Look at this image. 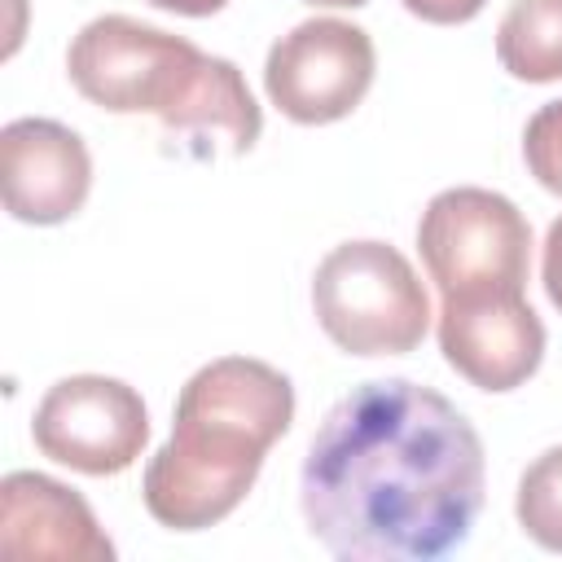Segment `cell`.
Listing matches in <instances>:
<instances>
[{
    "instance_id": "obj_1",
    "label": "cell",
    "mask_w": 562,
    "mask_h": 562,
    "mask_svg": "<svg viewBox=\"0 0 562 562\" xmlns=\"http://www.w3.org/2000/svg\"><path fill=\"white\" fill-rule=\"evenodd\" d=\"M483 479V439L452 400L378 378L316 426L299 505L312 540L342 562H430L470 540Z\"/></svg>"
},
{
    "instance_id": "obj_2",
    "label": "cell",
    "mask_w": 562,
    "mask_h": 562,
    "mask_svg": "<svg viewBox=\"0 0 562 562\" xmlns=\"http://www.w3.org/2000/svg\"><path fill=\"white\" fill-rule=\"evenodd\" d=\"M294 422V382L250 356L202 364L176 395L171 439L145 465V509L171 531L224 522Z\"/></svg>"
},
{
    "instance_id": "obj_3",
    "label": "cell",
    "mask_w": 562,
    "mask_h": 562,
    "mask_svg": "<svg viewBox=\"0 0 562 562\" xmlns=\"http://www.w3.org/2000/svg\"><path fill=\"white\" fill-rule=\"evenodd\" d=\"M75 92L110 114H154L189 158L246 154L263 114L228 57L127 13L92 18L66 48Z\"/></svg>"
},
{
    "instance_id": "obj_4",
    "label": "cell",
    "mask_w": 562,
    "mask_h": 562,
    "mask_svg": "<svg viewBox=\"0 0 562 562\" xmlns=\"http://www.w3.org/2000/svg\"><path fill=\"white\" fill-rule=\"evenodd\" d=\"M312 312L347 356H408L430 329V294L391 241H342L312 272Z\"/></svg>"
},
{
    "instance_id": "obj_5",
    "label": "cell",
    "mask_w": 562,
    "mask_h": 562,
    "mask_svg": "<svg viewBox=\"0 0 562 562\" xmlns=\"http://www.w3.org/2000/svg\"><path fill=\"white\" fill-rule=\"evenodd\" d=\"M417 250L439 299L527 294L531 224L505 193L479 184L435 193L417 224Z\"/></svg>"
},
{
    "instance_id": "obj_6",
    "label": "cell",
    "mask_w": 562,
    "mask_h": 562,
    "mask_svg": "<svg viewBox=\"0 0 562 562\" xmlns=\"http://www.w3.org/2000/svg\"><path fill=\"white\" fill-rule=\"evenodd\" d=\"M373 70L378 53L364 26L342 18H307L268 48L263 92L290 123L325 127L364 101Z\"/></svg>"
},
{
    "instance_id": "obj_7",
    "label": "cell",
    "mask_w": 562,
    "mask_h": 562,
    "mask_svg": "<svg viewBox=\"0 0 562 562\" xmlns=\"http://www.w3.org/2000/svg\"><path fill=\"white\" fill-rule=\"evenodd\" d=\"M31 439L48 461L79 474H123L149 443V408L123 378L70 373L44 391Z\"/></svg>"
},
{
    "instance_id": "obj_8",
    "label": "cell",
    "mask_w": 562,
    "mask_h": 562,
    "mask_svg": "<svg viewBox=\"0 0 562 562\" xmlns=\"http://www.w3.org/2000/svg\"><path fill=\"white\" fill-rule=\"evenodd\" d=\"M439 351L479 391L505 395L544 360V321L527 294L439 299Z\"/></svg>"
},
{
    "instance_id": "obj_9",
    "label": "cell",
    "mask_w": 562,
    "mask_h": 562,
    "mask_svg": "<svg viewBox=\"0 0 562 562\" xmlns=\"http://www.w3.org/2000/svg\"><path fill=\"white\" fill-rule=\"evenodd\" d=\"M0 189L13 220L35 228L66 224L88 202L92 154L57 119H13L0 132Z\"/></svg>"
},
{
    "instance_id": "obj_10",
    "label": "cell",
    "mask_w": 562,
    "mask_h": 562,
    "mask_svg": "<svg viewBox=\"0 0 562 562\" xmlns=\"http://www.w3.org/2000/svg\"><path fill=\"white\" fill-rule=\"evenodd\" d=\"M0 549L9 558H61L110 562L114 544L101 531L92 505L35 470H13L0 483Z\"/></svg>"
},
{
    "instance_id": "obj_11",
    "label": "cell",
    "mask_w": 562,
    "mask_h": 562,
    "mask_svg": "<svg viewBox=\"0 0 562 562\" xmlns=\"http://www.w3.org/2000/svg\"><path fill=\"white\" fill-rule=\"evenodd\" d=\"M496 61L522 83H558L562 0H514L496 26Z\"/></svg>"
},
{
    "instance_id": "obj_12",
    "label": "cell",
    "mask_w": 562,
    "mask_h": 562,
    "mask_svg": "<svg viewBox=\"0 0 562 562\" xmlns=\"http://www.w3.org/2000/svg\"><path fill=\"white\" fill-rule=\"evenodd\" d=\"M514 514L527 540L549 553H562V443L544 448L518 479Z\"/></svg>"
},
{
    "instance_id": "obj_13",
    "label": "cell",
    "mask_w": 562,
    "mask_h": 562,
    "mask_svg": "<svg viewBox=\"0 0 562 562\" xmlns=\"http://www.w3.org/2000/svg\"><path fill=\"white\" fill-rule=\"evenodd\" d=\"M522 162L540 189L562 198V101L540 105L522 127Z\"/></svg>"
},
{
    "instance_id": "obj_14",
    "label": "cell",
    "mask_w": 562,
    "mask_h": 562,
    "mask_svg": "<svg viewBox=\"0 0 562 562\" xmlns=\"http://www.w3.org/2000/svg\"><path fill=\"white\" fill-rule=\"evenodd\" d=\"M487 0H404V9L430 26H457V22H470L483 13Z\"/></svg>"
},
{
    "instance_id": "obj_15",
    "label": "cell",
    "mask_w": 562,
    "mask_h": 562,
    "mask_svg": "<svg viewBox=\"0 0 562 562\" xmlns=\"http://www.w3.org/2000/svg\"><path fill=\"white\" fill-rule=\"evenodd\" d=\"M540 281H544V294L549 303L562 312V215L549 224L544 233V250H540Z\"/></svg>"
},
{
    "instance_id": "obj_16",
    "label": "cell",
    "mask_w": 562,
    "mask_h": 562,
    "mask_svg": "<svg viewBox=\"0 0 562 562\" xmlns=\"http://www.w3.org/2000/svg\"><path fill=\"white\" fill-rule=\"evenodd\" d=\"M154 9H167V13H180V18H211L220 13L228 0H145Z\"/></svg>"
},
{
    "instance_id": "obj_17",
    "label": "cell",
    "mask_w": 562,
    "mask_h": 562,
    "mask_svg": "<svg viewBox=\"0 0 562 562\" xmlns=\"http://www.w3.org/2000/svg\"><path fill=\"white\" fill-rule=\"evenodd\" d=\"M307 4H316V9H360L369 0H307Z\"/></svg>"
}]
</instances>
